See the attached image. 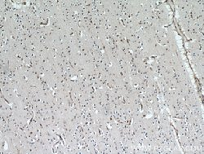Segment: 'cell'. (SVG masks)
<instances>
[{"label":"cell","instance_id":"1","mask_svg":"<svg viewBox=\"0 0 204 154\" xmlns=\"http://www.w3.org/2000/svg\"><path fill=\"white\" fill-rule=\"evenodd\" d=\"M173 122L176 128L178 131L185 129L186 127V125H187V122L184 119H173Z\"/></svg>","mask_w":204,"mask_h":154},{"label":"cell","instance_id":"2","mask_svg":"<svg viewBox=\"0 0 204 154\" xmlns=\"http://www.w3.org/2000/svg\"><path fill=\"white\" fill-rule=\"evenodd\" d=\"M186 47L188 48V50L189 51H196V50H201V45L199 44L197 42L195 41H192L189 42L188 43L186 44Z\"/></svg>","mask_w":204,"mask_h":154}]
</instances>
